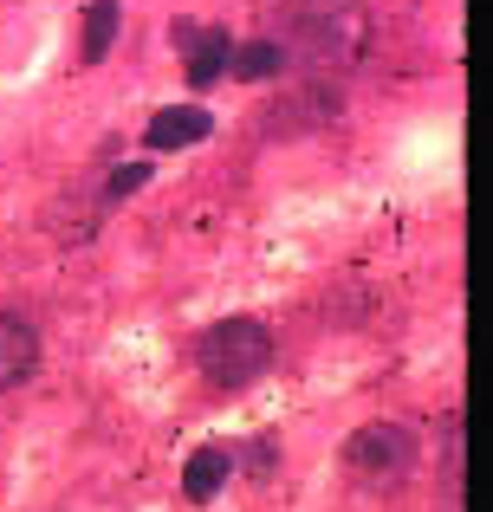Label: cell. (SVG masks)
<instances>
[{"mask_svg": "<svg viewBox=\"0 0 493 512\" xmlns=\"http://www.w3.org/2000/svg\"><path fill=\"white\" fill-rule=\"evenodd\" d=\"M195 363L215 389H247L273 370V331L260 318H221L195 338Z\"/></svg>", "mask_w": 493, "mask_h": 512, "instance_id": "obj_1", "label": "cell"}, {"mask_svg": "<svg viewBox=\"0 0 493 512\" xmlns=\"http://www.w3.org/2000/svg\"><path fill=\"white\" fill-rule=\"evenodd\" d=\"M422 467V448L403 422H370L344 441V474L357 480L364 493H396L409 474Z\"/></svg>", "mask_w": 493, "mask_h": 512, "instance_id": "obj_2", "label": "cell"}, {"mask_svg": "<svg viewBox=\"0 0 493 512\" xmlns=\"http://www.w3.org/2000/svg\"><path fill=\"white\" fill-rule=\"evenodd\" d=\"M169 39L176 46H189V85L195 91H208L221 72H228V26H195V20H176L169 26Z\"/></svg>", "mask_w": 493, "mask_h": 512, "instance_id": "obj_3", "label": "cell"}, {"mask_svg": "<svg viewBox=\"0 0 493 512\" xmlns=\"http://www.w3.org/2000/svg\"><path fill=\"white\" fill-rule=\"evenodd\" d=\"M33 363H39V331L26 325L20 312H0V389L26 383Z\"/></svg>", "mask_w": 493, "mask_h": 512, "instance_id": "obj_4", "label": "cell"}, {"mask_svg": "<svg viewBox=\"0 0 493 512\" xmlns=\"http://www.w3.org/2000/svg\"><path fill=\"white\" fill-rule=\"evenodd\" d=\"M208 130H215V117L195 111V104H182V111H156L150 130H143V143L150 150H189V143H202Z\"/></svg>", "mask_w": 493, "mask_h": 512, "instance_id": "obj_5", "label": "cell"}, {"mask_svg": "<svg viewBox=\"0 0 493 512\" xmlns=\"http://www.w3.org/2000/svg\"><path fill=\"white\" fill-rule=\"evenodd\" d=\"M228 474H234V454L221 448V441H208V448H195L189 467H182V493H189L195 506H208L221 487H228Z\"/></svg>", "mask_w": 493, "mask_h": 512, "instance_id": "obj_6", "label": "cell"}, {"mask_svg": "<svg viewBox=\"0 0 493 512\" xmlns=\"http://www.w3.org/2000/svg\"><path fill=\"white\" fill-rule=\"evenodd\" d=\"M117 20H124V0H91V7H85V39H78V59H85V65H98L104 52H111Z\"/></svg>", "mask_w": 493, "mask_h": 512, "instance_id": "obj_7", "label": "cell"}, {"mask_svg": "<svg viewBox=\"0 0 493 512\" xmlns=\"http://www.w3.org/2000/svg\"><path fill=\"white\" fill-rule=\"evenodd\" d=\"M279 65H286L279 39H247V46H234V52H228V72H234V78H273Z\"/></svg>", "mask_w": 493, "mask_h": 512, "instance_id": "obj_8", "label": "cell"}, {"mask_svg": "<svg viewBox=\"0 0 493 512\" xmlns=\"http://www.w3.org/2000/svg\"><path fill=\"white\" fill-rule=\"evenodd\" d=\"M143 182H150V163H130V169H111V182H104V201H124V195H137Z\"/></svg>", "mask_w": 493, "mask_h": 512, "instance_id": "obj_9", "label": "cell"}, {"mask_svg": "<svg viewBox=\"0 0 493 512\" xmlns=\"http://www.w3.org/2000/svg\"><path fill=\"white\" fill-rule=\"evenodd\" d=\"M273 461H279V448H273V435H260V441H253V474H273Z\"/></svg>", "mask_w": 493, "mask_h": 512, "instance_id": "obj_10", "label": "cell"}]
</instances>
